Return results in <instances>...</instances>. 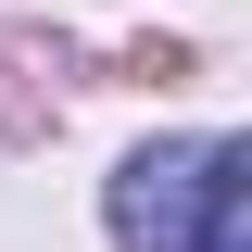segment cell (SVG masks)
Returning a JSON list of instances; mask_svg holds the SVG:
<instances>
[{"instance_id":"1","label":"cell","mask_w":252,"mask_h":252,"mask_svg":"<svg viewBox=\"0 0 252 252\" xmlns=\"http://www.w3.org/2000/svg\"><path fill=\"white\" fill-rule=\"evenodd\" d=\"M252 152L240 139H164L114 177V252H202V215H215V189H240Z\"/></svg>"}]
</instances>
